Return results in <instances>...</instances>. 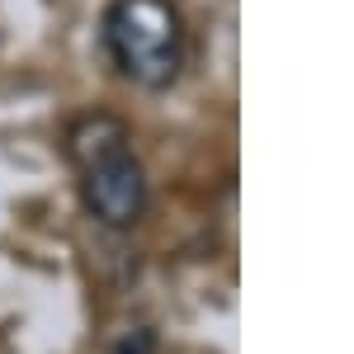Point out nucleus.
Returning a JSON list of instances; mask_svg holds the SVG:
<instances>
[{"instance_id": "f03ea898", "label": "nucleus", "mask_w": 354, "mask_h": 354, "mask_svg": "<svg viewBox=\"0 0 354 354\" xmlns=\"http://www.w3.org/2000/svg\"><path fill=\"white\" fill-rule=\"evenodd\" d=\"M81 175H85L81 180L85 208L100 227L128 232L133 222H142V213H147V170L133 151H113L104 161L85 165Z\"/></svg>"}, {"instance_id": "20e7f679", "label": "nucleus", "mask_w": 354, "mask_h": 354, "mask_svg": "<svg viewBox=\"0 0 354 354\" xmlns=\"http://www.w3.org/2000/svg\"><path fill=\"white\" fill-rule=\"evenodd\" d=\"M151 345H156V335L142 326V330H133V335L123 340V350H118V354H151Z\"/></svg>"}, {"instance_id": "f257e3e1", "label": "nucleus", "mask_w": 354, "mask_h": 354, "mask_svg": "<svg viewBox=\"0 0 354 354\" xmlns=\"http://www.w3.org/2000/svg\"><path fill=\"white\" fill-rule=\"evenodd\" d=\"M104 48L133 85L165 90L185 66V19L170 0H113L104 15Z\"/></svg>"}, {"instance_id": "7ed1b4c3", "label": "nucleus", "mask_w": 354, "mask_h": 354, "mask_svg": "<svg viewBox=\"0 0 354 354\" xmlns=\"http://www.w3.org/2000/svg\"><path fill=\"white\" fill-rule=\"evenodd\" d=\"M66 151L81 170L113 156V151H128V123L113 118V113H85L66 128Z\"/></svg>"}]
</instances>
